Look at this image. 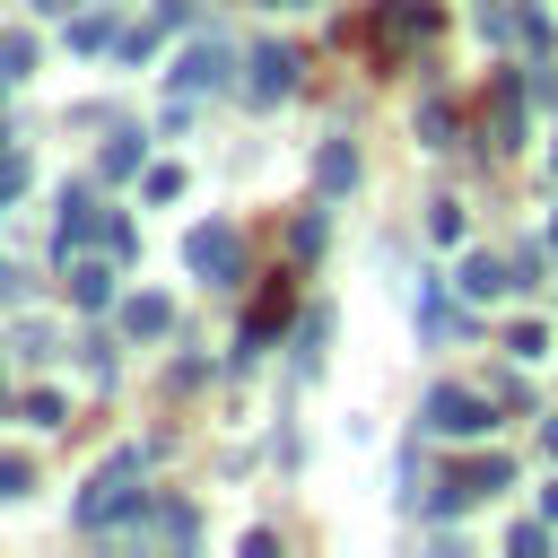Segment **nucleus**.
Segmentation results:
<instances>
[{
	"label": "nucleus",
	"mask_w": 558,
	"mask_h": 558,
	"mask_svg": "<svg viewBox=\"0 0 558 558\" xmlns=\"http://www.w3.org/2000/svg\"><path fill=\"white\" fill-rule=\"evenodd\" d=\"M427 26H436V9H427V0H392V9H384V26H375V52H392V44L427 35Z\"/></svg>",
	"instance_id": "nucleus-1"
},
{
	"label": "nucleus",
	"mask_w": 558,
	"mask_h": 558,
	"mask_svg": "<svg viewBox=\"0 0 558 558\" xmlns=\"http://www.w3.org/2000/svg\"><path fill=\"white\" fill-rule=\"evenodd\" d=\"M427 410H436V427H453V436H471V427H488V418H480V401H471V392H436V401H427Z\"/></svg>",
	"instance_id": "nucleus-3"
},
{
	"label": "nucleus",
	"mask_w": 558,
	"mask_h": 558,
	"mask_svg": "<svg viewBox=\"0 0 558 558\" xmlns=\"http://www.w3.org/2000/svg\"><path fill=\"white\" fill-rule=\"evenodd\" d=\"M253 70H262V78H253V87H262V96H270V87H288V70H296V61H288V52H262V61H253Z\"/></svg>",
	"instance_id": "nucleus-6"
},
{
	"label": "nucleus",
	"mask_w": 558,
	"mask_h": 558,
	"mask_svg": "<svg viewBox=\"0 0 558 558\" xmlns=\"http://www.w3.org/2000/svg\"><path fill=\"white\" fill-rule=\"evenodd\" d=\"M44 9H70V0H44Z\"/></svg>",
	"instance_id": "nucleus-8"
},
{
	"label": "nucleus",
	"mask_w": 558,
	"mask_h": 558,
	"mask_svg": "<svg viewBox=\"0 0 558 558\" xmlns=\"http://www.w3.org/2000/svg\"><path fill=\"white\" fill-rule=\"evenodd\" d=\"M192 262H201V270H227V262H235V235H201Z\"/></svg>",
	"instance_id": "nucleus-5"
},
{
	"label": "nucleus",
	"mask_w": 558,
	"mask_h": 558,
	"mask_svg": "<svg viewBox=\"0 0 558 558\" xmlns=\"http://www.w3.org/2000/svg\"><path fill=\"white\" fill-rule=\"evenodd\" d=\"M288 305H296V288H288V279H270V288L253 296V323H244V340H270V331L288 323Z\"/></svg>",
	"instance_id": "nucleus-2"
},
{
	"label": "nucleus",
	"mask_w": 558,
	"mask_h": 558,
	"mask_svg": "<svg viewBox=\"0 0 558 558\" xmlns=\"http://www.w3.org/2000/svg\"><path fill=\"white\" fill-rule=\"evenodd\" d=\"M480 488H506V462H471V471H453L445 506H462V497H480Z\"/></svg>",
	"instance_id": "nucleus-4"
},
{
	"label": "nucleus",
	"mask_w": 558,
	"mask_h": 558,
	"mask_svg": "<svg viewBox=\"0 0 558 558\" xmlns=\"http://www.w3.org/2000/svg\"><path fill=\"white\" fill-rule=\"evenodd\" d=\"M17 480H26V462H9V453H0V497H9Z\"/></svg>",
	"instance_id": "nucleus-7"
},
{
	"label": "nucleus",
	"mask_w": 558,
	"mask_h": 558,
	"mask_svg": "<svg viewBox=\"0 0 558 558\" xmlns=\"http://www.w3.org/2000/svg\"><path fill=\"white\" fill-rule=\"evenodd\" d=\"M549 514H558V488H549Z\"/></svg>",
	"instance_id": "nucleus-9"
}]
</instances>
